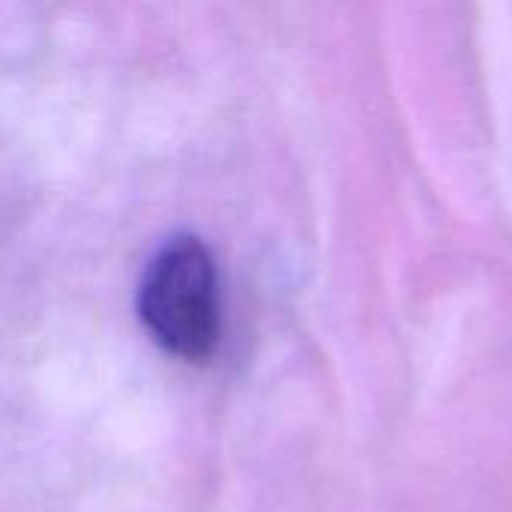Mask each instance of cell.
<instances>
[{
	"label": "cell",
	"instance_id": "1",
	"mask_svg": "<svg viewBox=\"0 0 512 512\" xmlns=\"http://www.w3.org/2000/svg\"><path fill=\"white\" fill-rule=\"evenodd\" d=\"M141 321L150 336L183 360H204L219 342V288L207 246L180 234L147 264L141 279Z\"/></svg>",
	"mask_w": 512,
	"mask_h": 512
}]
</instances>
